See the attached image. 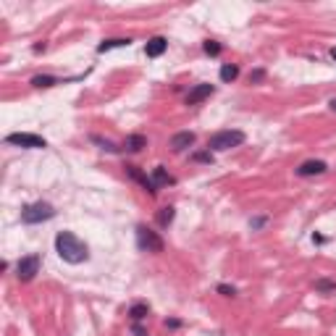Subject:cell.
<instances>
[{"instance_id": "obj_26", "label": "cell", "mask_w": 336, "mask_h": 336, "mask_svg": "<svg viewBox=\"0 0 336 336\" xmlns=\"http://www.w3.org/2000/svg\"><path fill=\"white\" fill-rule=\"evenodd\" d=\"M134 336H147V331H144L140 323H134Z\"/></svg>"}, {"instance_id": "obj_7", "label": "cell", "mask_w": 336, "mask_h": 336, "mask_svg": "<svg viewBox=\"0 0 336 336\" xmlns=\"http://www.w3.org/2000/svg\"><path fill=\"white\" fill-rule=\"evenodd\" d=\"M213 92H216V87H213V84H197V87H192V89L187 92V105H197V103L208 100Z\"/></svg>"}, {"instance_id": "obj_9", "label": "cell", "mask_w": 336, "mask_h": 336, "mask_svg": "<svg viewBox=\"0 0 336 336\" xmlns=\"http://www.w3.org/2000/svg\"><path fill=\"white\" fill-rule=\"evenodd\" d=\"M126 173H129V176H132L134 181H140V184H142L144 189H147L150 195H155V192H158V187H155V181H152V176H147V173H142L137 166H126Z\"/></svg>"}, {"instance_id": "obj_11", "label": "cell", "mask_w": 336, "mask_h": 336, "mask_svg": "<svg viewBox=\"0 0 336 336\" xmlns=\"http://www.w3.org/2000/svg\"><path fill=\"white\" fill-rule=\"evenodd\" d=\"M192 144H195V134H192V132H179V134L171 137V147L176 150V152L192 147Z\"/></svg>"}, {"instance_id": "obj_17", "label": "cell", "mask_w": 336, "mask_h": 336, "mask_svg": "<svg viewBox=\"0 0 336 336\" xmlns=\"http://www.w3.org/2000/svg\"><path fill=\"white\" fill-rule=\"evenodd\" d=\"M236 76H239V66H234V63L221 66V79H224V82H234Z\"/></svg>"}, {"instance_id": "obj_12", "label": "cell", "mask_w": 336, "mask_h": 336, "mask_svg": "<svg viewBox=\"0 0 336 336\" xmlns=\"http://www.w3.org/2000/svg\"><path fill=\"white\" fill-rule=\"evenodd\" d=\"M152 181H155V187L160 189V187H168V184H173V181H176V179H173V176L166 171L163 166H158V168H152Z\"/></svg>"}, {"instance_id": "obj_25", "label": "cell", "mask_w": 336, "mask_h": 336, "mask_svg": "<svg viewBox=\"0 0 336 336\" xmlns=\"http://www.w3.org/2000/svg\"><path fill=\"white\" fill-rule=\"evenodd\" d=\"M263 224H265V218H252V221H250V226H252V228H260Z\"/></svg>"}, {"instance_id": "obj_21", "label": "cell", "mask_w": 336, "mask_h": 336, "mask_svg": "<svg viewBox=\"0 0 336 336\" xmlns=\"http://www.w3.org/2000/svg\"><path fill=\"white\" fill-rule=\"evenodd\" d=\"M92 142H97V144H103V150H111V152H116L118 147L113 142H108V140H103V137H92Z\"/></svg>"}, {"instance_id": "obj_6", "label": "cell", "mask_w": 336, "mask_h": 336, "mask_svg": "<svg viewBox=\"0 0 336 336\" xmlns=\"http://www.w3.org/2000/svg\"><path fill=\"white\" fill-rule=\"evenodd\" d=\"M40 255H27L16 263V276L19 281H32L37 273H40Z\"/></svg>"}, {"instance_id": "obj_18", "label": "cell", "mask_w": 336, "mask_h": 336, "mask_svg": "<svg viewBox=\"0 0 336 336\" xmlns=\"http://www.w3.org/2000/svg\"><path fill=\"white\" fill-rule=\"evenodd\" d=\"M53 84H58V79H56V76H50V74H40V76H34V79H32V87H37V89L53 87Z\"/></svg>"}, {"instance_id": "obj_22", "label": "cell", "mask_w": 336, "mask_h": 336, "mask_svg": "<svg viewBox=\"0 0 336 336\" xmlns=\"http://www.w3.org/2000/svg\"><path fill=\"white\" fill-rule=\"evenodd\" d=\"M218 292L224 294V297H234L236 289H234V286H226V284H218Z\"/></svg>"}, {"instance_id": "obj_15", "label": "cell", "mask_w": 336, "mask_h": 336, "mask_svg": "<svg viewBox=\"0 0 336 336\" xmlns=\"http://www.w3.org/2000/svg\"><path fill=\"white\" fill-rule=\"evenodd\" d=\"M173 216H176V210H173L171 205H168V208H160V210H158V216H155V218H158V224L166 228V226H171Z\"/></svg>"}, {"instance_id": "obj_14", "label": "cell", "mask_w": 336, "mask_h": 336, "mask_svg": "<svg viewBox=\"0 0 336 336\" xmlns=\"http://www.w3.org/2000/svg\"><path fill=\"white\" fill-rule=\"evenodd\" d=\"M147 312H150L147 305H144V302H137V305H132V310H129V318H132L134 323H140V320L147 318Z\"/></svg>"}, {"instance_id": "obj_2", "label": "cell", "mask_w": 336, "mask_h": 336, "mask_svg": "<svg viewBox=\"0 0 336 336\" xmlns=\"http://www.w3.org/2000/svg\"><path fill=\"white\" fill-rule=\"evenodd\" d=\"M242 142H244V132H239V129H224V132H216L208 140V150L226 152V150H231V147H239Z\"/></svg>"}, {"instance_id": "obj_1", "label": "cell", "mask_w": 336, "mask_h": 336, "mask_svg": "<svg viewBox=\"0 0 336 336\" xmlns=\"http://www.w3.org/2000/svg\"><path fill=\"white\" fill-rule=\"evenodd\" d=\"M56 252L60 255V260L68 263V265H79L89 257V250L76 234L71 231H60L56 236Z\"/></svg>"}, {"instance_id": "obj_4", "label": "cell", "mask_w": 336, "mask_h": 336, "mask_svg": "<svg viewBox=\"0 0 336 336\" xmlns=\"http://www.w3.org/2000/svg\"><path fill=\"white\" fill-rule=\"evenodd\" d=\"M137 244L142 252H163V239L147 226H137Z\"/></svg>"}, {"instance_id": "obj_10", "label": "cell", "mask_w": 336, "mask_h": 336, "mask_svg": "<svg viewBox=\"0 0 336 336\" xmlns=\"http://www.w3.org/2000/svg\"><path fill=\"white\" fill-rule=\"evenodd\" d=\"M168 48V40L166 37H152V40L147 42V48H144V53H147V58H160Z\"/></svg>"}, {"instance_id": "obj_29", "label": "cell", "mask_w": 336, "mask_h": 336, "mask_svg": "<svg viewBox=\"0 0 336 336\" xmlns=\"http://www.w3.org/2000/svg\"><path fill=\"white\" fill-rule=\"evenodd\" d=\"M331 111L336 113V100H331Z\"/></svg>"}, {"instance_id": "obj_20", "label": "cell", "mask_w": 336, "mask_h": 336, "mask_svg": "<svg viewBox=\"0 0 336 336\" xmlns=\"http://www.w3.org/2000/svg\"><path fill=\"white\" fill-rule=\"evenodd\" d=\"M202 50L208 53V56H218V53H221V45H218V42H213V40H208V42L202 45Z\"/></svg>"}, {"instance_id": "obj_19", "label": "cell", "mask_w": 336, "mask_h": 336, "mask_svg": "<svg viewBox=\"0 0 336 336\" xmlns=\"http://www.w3.org/2000/svg\"><path fill=\"white\" fill-rule=\"evenodd\" d=\"M315 292L334 294V292H336V281H331V279H318V281H315Z\"/></svg>"}, {"instance_id": "obj_3", "label": "cell", "mask_w": 336, "mask_h": 336, "mask_svg": "<svg viewBox=\"0 0 336 336\" xmlns=\"http://www.w3.org/2000/svg\"><path fill=\"white\" fill-rule=\"evenodd\" d=\"M50 218H56V208H53L50 202H32V205H27L24 210H21V221L29 226H34V224H42V221H50Z\"/></svg>"}, {"instance_id": "obj_8", "label": "cell", "mask_w": 336, "mask_h": 336, "mask_svg": "<svg viewBox=\"0 0 336 336\" xmlns=\"http://www.w3.org/2000/svg\"><path fill=\"white\" fill-rule=\"evenodd\" d=\"M328 166L323 160H305V163L297 168V176H320V173H326Z\"/></svg>"}, {"instance_id": "obj_27", "label": "cell", "mask_w": 336, "mask_h": 336, "mask_svg": "<svg viewBox=\"0 0 336 336\" xmlns=\"http://www.w3.org/2000/svg\"><path fill=\"white\" fill-rule=\"evenodd\" d=\"M166 326H168V328H179V326H181V320H176V318H171V320H166Z\"/></svg>"}, {"instance_id": "obj_23", "label": "cell", "mask_w": 336, "mask_h": 336, "mask_svg": "<svg viewBox=\"0 0 336 336\" xmlns=\"http://www.w3.org/2000/svg\"><path fill=\"white\" fill-rule=\"evenodd\" d=\"M263 76H265V71H263V68H255V71H250V82H260Z\"/></svg>"}, {"instance_id": "obj_16", "label": "cell", "mask_w": 336, "mask_h": 336, "mask_svg": "<svg viewBox=\"0 0 336 336\" xmlns=\"http://www.w3.org/2000/svg\"><path fill=\"white\" fill-rule=\"evenodd\" d=\"M144 144H147V140H144L142 134H132V137L126 140V150H129V152H140Z\"/></svg>"}, {"instance_id": "obj_5", "label": "cell", "mask_w": 336, "mask_h": 336, "mask_svg": "<svg viewBox=\"0 0 336 336\" xmlns=\"http://www.w3.org/2000/svg\"><path fill=\"white\" fill-rule=\"evenodd\" d=\"M8 144H19V147H27V150H42L48 147V142L42 140L40 134H29V132H13L5 137Z\"/></svg>"}, {"instance_id": "obj_24", "label": "cell", "mask_w": 336, "mask_h": 336, "mask_svg": "<svg viewBox=\"0 0 336 336\" xmlns=\"http://www.w3.org/2000/svg\"><path fill=\"white\" fill-rule=\"evenodd\" d=\"M195 160H200V163H208V160H213V155H210V150H208V152H197Z\"/></svg>"}, {"instance_id": "obj_13", "label": "cell", "mask_w": 336, "mask_h": 336, "mask_svg": "<svg viewBox=\"0 0 336 336\" xmlns=\"http://www.w3.org/2000/svg\"><path fill=\"white\" fill-rule=\"evenodd\" d=\"M132 40H126V37H116V40H103L100 45H97V53H108L113 48H126V45Z\"/></svg>"}, {"instance_id": "obj_28", "label": "cell", "mask_w": 336, "mask_h": 336, "mask_svg": "<svg viewBox=\"0 0 336 336\" xmlns=\"http://www.w3.org/2000/svg\"><path fill=\"white\" fill-rule=\"evenodd\" d=\"M331 58L336 60V48H331Z\"/></svg>"}]
</instances>
